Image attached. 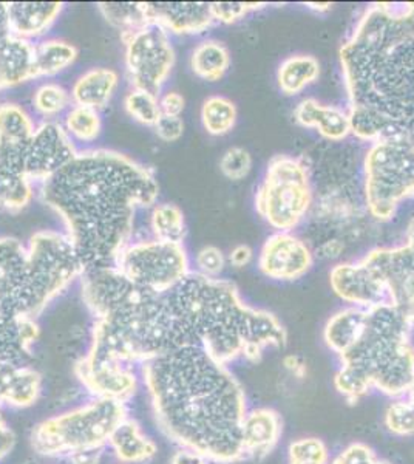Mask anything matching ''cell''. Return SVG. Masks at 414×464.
Listing matches in <instances>:
<instances>
[{"label":"cell","mask_w":414,"mask_h":464,"mask_svg":"<svg viewBox=\"0 0 414 464\" xmlns=\"http://www.w3.org/2000/svg\"><path fill=\"white\" fill-rule=\"evenodd\" d=\"M286 343L278 317L245 304L232 282L189 273L163 295L127 282L93 322L89 348L138 369L170 350L199 348L231 367Z\"/></svg>","instance_id":"6da1fadb"},{"label":"cell","mask_w":414,"mask_h":464,"mask_svg":"<svg viewBox=\"0 0 414 464\" xmlns=\"http://www.w3.org/2000/svg\"><path fill=\"white\" fill-rule=\"evenodd\" d=\"M153 420L178 448L192 449L212 464L245 459L242 422L246 392L231 367L199 348H177L140 367Z\"/></svg>","instance_id":"7a4b0ae2"},{"label":"cell","mask_w":414,"mask_h":464,"mask_svg":"<svg viewBox=\"0 0 414 464\" xmlns=\"http://www.w3.org/2000/svg\"><path fill=\"white\" fill-rule=\"evenodd\" d=\"M41 197L65 223L84 271L116 268L138 209L157 201L158 183L152 170L126 155L96 149L76 153L41 183Z\"/></svg>","instance_id":"3957f363"},{"label":"cell","mask_w":414,"mask_h":464,"mask_svg":"<svg viewBox=\"0 0 414 464\" xmlns=\"http://www.w3.org/2000/svg\"><path fill=\"white\" fill-rule=\"evenodd\" d=\"M352 133L414 148V2L368 6L341 48Z\"/></svg>","instance_id":"277c9868"},{"label":"cell","mask_w":414,"mask_h":464,"mask_svg":"<svg viewBox=\"0 0 414 464\" xmlns=\"http://www.w3.org/2000/svg\"><path fill=\"white\" fill-rule=\"evenodd\" d=\"M411 330L391 305L348 306L328 319L323 339L341 361L332 384L346 401L359 402L372 391L405 395L414 378Z\"/></svg>","instance_id":"5b68a950"},{"label":"cell","mask_w":414,"mask_h":464,"mask_svg":"<svg viewBox=\"0 0 414 464\" xmlns=\"http://www.w3.org/2000/svg\"><path fill=\"white\" fill-rule=\"evenodd\" d=\"M48 304L28 248L14 238H0V392L11 373L33 358L41 334L37 317Z\"/></svg>","instance_id":"8992f818"},{"label":"cell","mask_w":414,"mask_h":464,"mask_svg":"<svg viewBox=\"0 0 414 464\" xmlns=\"http://www.w3.org/2000/svg\"><path fill=\"white\" fill-rule=\"evenodd\" d=\"M127 417L126 404L91 398L37 422L30 433V446L43 459H70L74 455L104 450Z\"/></svg>","instance_id":"52a82bcc"},{"label":"cell","mask_w":414,"mask_h":464,"mask_svg":"<svg viewBox=\"0 0 414 464\" xmlns=\"http://www.w3.org/2000/svg\"><path fill=\"white\" fill-rule=\"evenodd\" d=\"M363 194L368 212L390 220L399 203L414 196V148L396 140L371 141L363 161Z\"/></svg>","instance_id":"ba28073f"},{"label":"cell","mask_w":414,"mask_h":464,"mask_svg":"<svg viewBox=\"0 0 414 464\" xmlns=\"http://www.w3.org/2000/svg\"><path fill=\"white\" fill-rule=\"evenodd\" d=\"M313 205L306 164L289 155H277L268 164L255 196V209L275 229L289 231L303 220Z\"/></svg>","instance_id":"9c48e42d"},{"label":"cell","mask_w":414,"mask_h":464,"mask_svg":"<svg viewBox=\"0 0 414 464\" xmlns=\"http://www.w3.org/2000/svg\"><path fill=\"white\" fill-rule=\"evenodd\" d=\"M36 127L22 107L0 106V209L17 212L33 198L26 177V152Z\"/></svg>","instance_id":"30bf717a"},{"label":"cell","mask_w":414,"mask_h":464,"mask_svg":"<svg viewBox=\"0 0 414 464\" xmlns=\"http://www.w3.org/2000/svg\"><path fill=\"white\" fill-rule=\"evenodd\" d=\"M116 268L135 285L163 295L189 275V259L183 243L144 238L130 242Z\"/></svg>","instance_id":"8fae6325"},{"label":"cell","mask_w":414,"mask_h":464,"mask_svg":"<svg viewBox=\"0 0 414 464\" xmlns=\"http://www.w3.org/2000/svg\"><path fill=\"white\" fill-rule=\"evenodd\" d=\"M126 65L133 89L157 96L170 74L175 53L168 34L157 24H147L135 32L124 33Z\"/></svg>","instance_id":"7c38bea8"},{"label":"cell","mask_w":414,"mask_h":464,"mask_svg":"<svg viewBox=\"0 0 414 464\" xmlns=\"http://www.w3.org/2000/svg\"><path fill=\"white\" fill-rule=\"evenodd\" d=\"M382 280L389 305L404 314L414 327V218L404 245L372 249L362 259Z\"/></svg>","instance_id":"4fadbf2b"},{"label":"cell","mask_w":414,"mask_h":464,"mask_svg":"<svg viewBox=\"0 0 414 464\" xmlns=\"http://www.w3.org/2000/svg\"><path fill=\"white\" fill-rule=\"evenodd\" d=\"M74 375L91 398L126 404L141 387L140 369L121 361L84 353L74 364Z\"/></svg>","instance_id":"5bb4252c"},{"label":"cell","mask_w":414,"mask_h":464,"mask_svg":"<svg viewBox=\"0 0 414 464\" xmlns=\"http://www.w3.org/2000/svg\"><path fill=\"white\" fill-rule=\"evenodd\" d=\"M73 143L67 130L56 122L36 127L26 152V177L32 183H43L74 159Z\"/></svg>","instance_id":"9a60e30c"},{"label":"cell","mask_w":414,"mask_h":464,"mask_svg":"<svg viewBox=\"0 0 414 464\" xmlns=\"http://www.w3.org/2000/svg\"><path fill=\"white\" fill-rule=\"evenodd\" d=\"M308 245L288 232H277L265 242L258 266L263 275L274 280H295L313 266Z\"/></svg>","instance_id":"2e32d148"},{"label":"cell","mask_w":414,"mask_h":464,"mask_svg":"<svg viewBox=\"0 0 414 464\" xmlns=\"http://www.w3.org/2000/svg\"><path fill=\"white\" fill-rule=\"evenodd\" d=\"M331 288L342 301L359 308L389 305L387 291L374 269L362 260L356 264H341L330 273Z\"/></svg>","instance_id":"e0dca14e"},{"label":"cell","mask_w":414,"mask_h":464,"mask_svg":"<svg viewBox=\"0 0 414 464\" xmlns=\"http://www.w3.org/2000/svg\"><path fill=\"white\" fill-rule=\"evenodd\" d=\"M147 19L166 32L203 33L216 22L206 2H142Z\"/></svg>","instance_id":"ac0fdd59"},{"label":"cell","mask_w":414,"mask_h":464,"mask_svg":"<svg viewBox=\"0 0 414 464\" xmlns=\"http://www.w3.org/2000/svg\"><path fill=\"white\" fill-rule=\"evenodd\" d=\"M284 418L273 407L247 409L242 422L245 459H263L273 454L284 437Z\"/></svg>","instance_id":"d6986e66"},{"label":"cell","mask_w":414,"mask_h":464,"mask_svg":"<svg viewBox=\"0 0 414 464\" xmlns=\"http://www.w3.org/2000/svg\"><path fill=\"white\" fill-rule=\"evenodd\" d=\"M34 44L10 30L6 4H0V90L33 80Z\"/></svg>","instance_id":"ffe728a7"},{"label":"cell","mask_w":414,"mask_h":464,"mask_svg":"<svg viewBox=\"0 0 414 464\" xmlns=\"http://www.w3.org/2000/svg\"><path fill=\"white\" fill-rule=\"evenodd\" d=\"M294 116L300 126L315 129L330 141H342L352 133L351 118L348 111H342L341 107L320 104L313 98L302 101L295 107Z\"/></svg>","instance_id":"44dd1931"},{"label":"cell","mask_w":414,"mask_h":464,"mask_svg":"<svg viewBox=\"0 0 414 464\" xmlns=\"http://www.w3.org/2000/svg\"><path fill=\"white\" fill-rule=\"evenodd\" d=\"M61 2H11L6 4L10 30L14 36L30 41L47 32L63 10Z\"/></svg>","instance_id":"7402d4cb"},{"label":"cell","mask_w":414,"mask_h":464,"mask_svg":"<svg viewBox=\"0 0 414 464\" xmlns=\"http://www.w3.org/2000/svg\"><path fill=\"white\" fill-rule=\"evenodd\" d=\"M111 454L121 464H146L158 455V444L135 418L127 417L116 428L109 443Z\"/></svg>","instance_id":"603a6c76"},{"label":"cell","mask_w":414,"mask_h":464,"mask_svg":"<svg viewBox=\"0 0 414 464\" xmlns=\"http://www.w3.org/2000/svg\"><path fill=\"white\" fill-rule=\"evenodd\" d=\"M43 389V373L33 365H22L11 373L0 392V407L28 409L39 401Z\"/></svg>","instance_id":"cb8c5ba5"},{"label":"cell","mask_w":414,"mask_h":464,"mask_svg":"<svg viewBox=\"0 0 414 464\" xmlns=\"http://www.w3.org/2000/svg\"><path fill=\"white\" fill-rule=\"evenodd\" d=\"M118 73L111 69H91L85 72L72 89V100L76 106L102 109L109 104L118 87Z\"/></svg>","instance_id":"d4e9b609"},{"label":"cell","mask_w":414,"mask_h":464,"mask_svg":"<svg viewBox=\"0 0 414 464\" xmlns=\"http://www.w3.org/2000/svg\"><path fill=\"white\" fill-rule=\"evenodd\" d=\"M78 58V50L72 44L50 39L34 45L33 78L52 76L70 67Z\"/></svg>","instance_id":"484cf974"},{"label":"cell","mask_w":414,"mask_h":464,"mask_svg":"<svg viewBox=\"0 0 414 464\" xmlns=\"http://www.w3.org/2000/svg\"><path fill=\"white\" fill-rule=\"evenodd\" d=\"M320 74V63L314 56L297 54L284 59L278 67L277 81L286 95H299L302 90L313 84Z\"/></svg>","instance_id":"4316f807"},{"label":"cell","mask_w":414,"mask_h":464,"mask_svg":"<svg viewBox=\"0 0 414 464\" xmlns=\"http://www.w3.org/2000/svg\"><path fill=\"white\" fill-rule=\"evenodd\" d=\"M231 65V54L218 41H205L195 47L190 56V69L206 81H218Z\"/></svg>","instance_id":"83f0119b"},{"label":"cell","mask_w":414,"mask_h":464,"mask_svg":"<svg viewBox=\"0 0 414 464\" xmlns=\"http://www.w3.org/2000/svg\"><path fill=\"white\" fill-rule=\"evenodd\" d=\"M150 229L153 238L164 242L183 243L186 237V222L178 206L163 203L157 205L150 214Z\"/></svg>","instance_id":"f1b7e54d"},{"label":"cell","mask_w":414,"mask_h":464,"mask_svg":"<svg viewBox=\"0 0 414 464\" xmlns=\"http://www.w3.org/2000/svg\"><path fill=\"white\" fill-rule=\"evenodd\" d=\"M383 424L396 437H414V378L405 395L393 398L390 402Z\"/></svg>","instance_id":"f546056e"},{"label":"cell","mask_w":414,"mask_h":464,"mask_svg":"<svg viewBox=\"0 0 414 464\" xmlns=\"http://www.w3.org/2000/svg\"><path fill=\"white\" fill-rule=\"evenodd\" d=\"M201 121L210 135H226L236 126V104L225 96H210L201 109Z\"/></svg>","instance_id":"4dcf8cb0"},{"label":"cell","mask_w":414,"mask_h":464,"mask_svg":"<svg viewBox=\"0 0 414 464\" xmlns=\"http://www.w3.org/2000/svg\"><path fill=\"white\" fill-rule=\"evenodd\" d=\"M98 8L111 25L121 28L122 34L135 32L150 24L142 2H102L98 4Z\"/></svg>","instance_id":"1f68e13d"},{"label":"cell","mask_w":414,"mask_h":464,"mask_svg":"<svg viewBox=\"0 0 414 464\" xmlns=\"http://www.w3.org/2000/svg\"><path fill=\"white\" fill-rule=\"evenodd\" d=\"M67 133L82 143H91L100 137L102 122L95 109L84 106H73L65 116Z\"/></svg>","instance_id":"d6a6232c"},{"label":"cell","mask_w":414,"mask_h":464,"mask_svg":"<svg viewBox=\"0 0 414 464\" xmlns=\"http://www.w3.org/2000/svg\"><path fill=\"white\" fill-rule=\"evenodd\" d=\"M286 464H331L328 444L317 437H300L286 450Z\"/></svg>","instance_id":"836d02e7"},{"label":"cell","mask_w":414,"mask_h":464,"mask_svg":"<svg viewBox=\"0 0 414 464\" xmlns=\"http://www.w3.org/2000/svg\"><path fill=\"white\" fill-rule=\"evenodd\" d=\"M70 104V95L63 85L43 84L34 92L33 96V106L39 115L56 116L63 113Z\"/></svg>","instance_id":"e575fe53"},{"label":"cell","mask_w":414,"mask_h":464,"mask_svg":"<svg viewBox=\"0 0 414 464\" xmlns=\"http://www.w3.org/2000/svg\"><path fill=\"white\" fill-rule=\"evenodd\" d=\"M126 111L131 118H135L137 121L147 124V126H155L158 118L161 116L159 111V101L157 96L144 92V90H131L130 93L126 96Z\"/></svg>","instance_id":"d590c367"},{"label":"cell","mask_w":414,"mask_h":464,"mask_svg":"<svg viewBox=\"0 0 414 464\" xmlns=\"http://www.w3.org/2000/svg\"><path fill=\"white\" fill-rule=\"evenodd\" d=\"M331 464H393L379 457L370 444L356 441L348 444L341 452L331 459Z\"/></svg>","instance_id":"8d00e7d4"},{"label":"cell","mask_w":414,"mask_h":464,"mask_svg":"<svg viewBox=\"0 0 414 464\" xmlns=\"http://www.w3.org/2000/svg\"><path fill=\"white\" fill-rule=\"evenodd\" d=\"M220 169L229 179H246L252 169L251 153L243 148L226 150L220 161Z\"/></svg>","instance_id":"74e56055"},{"label":"cell","mask_w":414,"mask_h":464,"mask_svg":"<svg viewBox=\"0 0 414 464\" xmlns=\"http://www.w3.org/2000/svg\"><path fill=\"white\" fill-rule=\"evenodd\" d=\"M266 4H249V2H214L210 4L216 21L231 24L246 16L249 11L260 10Z\"/></svg>","instance_id":"f35d334b"},{"label":"cell","mask_w":414,"mask_h":464,"mask_svg":"<svg viewBox=\"0 0 414 464\" xmlns=\"http://www.w3.org/2000/svg\"><path fill=\"white\" fill-rule=\"evenodd\" d=\"M195 264H197L199 275L217 277L225 269L226 260L221 249L217 246H206V248L199 249Z\"/></svg>","instance_id":"ab89813d"},{"label":"cell","mask_w":414,"mask_h":464,"mask_svg":"<svg viewBox=\"0 0 414 464\" xmlns=\"http://www.w3.org/2000/svg\"><path fill=\"white\" fill-rule=\"evenodd\" d=\"M155 132L163 141H177L184 132V122L181 116L161 115L155 122Z\"/></svg>","instance_id":"60d3db41"},{"label":"cell","mask_w":414,"mask_h":464,"mask_svg":"<svg viewBox=\"0 0 414 464\" xmlns=\"http://www.w3.org/2000/svg\"><path fill=\"white\" fill-rule=\"evenodd\" d=\"M16 444V435L10 428V424L6 421L5 415L0 407V461L10 454L13 448Z\"/></svg>","instance_id":"b9f144b4"},{"label":"cell","mask_w":414,"mask_h":464,"mask_svg":"<svg viewBox=\"0 0 414 464\" xmlns=\"http://www.w3.org/2000/svg\"><path fill=\"white\" fill-rule=\"evenodd\" d=\"M184 106H186V101H184L183 95H179L177 92H168L159 100L161 115L181 116Z\"/></svg>","instance_id":"7bdbcfd3"},{"label":"cell","mask_w":414,"mask_h":464,"mask_svg":"<svg viewBox=\"0 0 414 464\" xmlns=\"http://www.w3.org/2000/svg\"><path fill=\"white\" fill-rule=\"evenodd\" d=\"M168 464H212L205 455L195 452L192 449L178 448L168 459Z\"/></svg>","instance_id":"ee69618b"},{"label":"cell","mask_w":414,"mask_h":464,"mask_svg":"<svg viewBox=\"0 0 414 464\" xmlns=\"http://www.w3.org/2000/svg\"><path fill=\"white\" fill-rule=\"evenodd\" d=\"M284 367L288 370L289 373L297 378V380H304L308 375V365L303 359L297 354H288L284 358Z\"/></svg>","instance_id":"f6af8a7d"},{"label":"cell","mask_w":414,"mask_h":464,"mask_svg":"<svg viewBox=\"0 0 414 464\" xmlns=\"http://www.w3.org/2000/svg\"><path fill=\"white\" fill-rule=\"evenodd\" d=\"M252 257H254V251L247 245H238L229 254V262L236 268H243L251 264Z\"/></svg>","instance_id":"bcb514c9"},{"label":"cell","mask_w":414,"mask_h":464,"mask_svg":"<svg viewBox=\"0 0 414 464\" xmlns=\"http://www.w3.org/2000/svg\"><path fill=\"white\" fill-rule=\"evenodd\" d=\"M104 450H96V452H85V454L74 455L67 459L70 464H101Z\"/></svg>","instance_id":"7dc6e473"},{"label":"cell","mask_w":414,"mask_h":464,"mask_svg":"<svg viewBox=\"0 0 414 464\" xmlns=\"http://www.w3.org/2000/svg\"><path fill=\"white\" fill-rule=\"evenodd\" d=\"M342 251H343V245L337 240H332V242H326L320 248V253H322L320 256L322 257H337V256H341Z\"/></svg>","instance_id":"c3c4849f"},{"label":"cell","mask_w":414,"mask_h":464,"mask_svg":"<svg viewBox=\"0 0 414 464\" xmlns=\"http://www.w3.org/2000/svg\"><path fill=\"white\" fill-rule=\"evenodd\" d=\"M310 8H314V10H328L330 8V4H308Z\"/></svg>","instance_id":"681fc988"}]
</instances>
